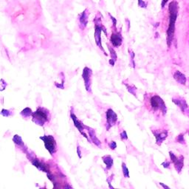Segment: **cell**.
Masks as SVG:
<instances>
[{
  "label": "cell",
  "instance_id": "6da1fadb",
  "mask_svg": "<svg viewBox=\"0 0 189 189\" xmlns=\"http://www.w3.org/2000/svg\"><path fill=\"white\" fill-rule=\"evenodd\" d=\"M168 11H169V26L166 33V41L168 47H170L173 41L174 31H175V23L178 15V3L177 1H172L169 3Z\"/></svg>",
  "mask_w": 189,
  "mask_h": 189
},
{
  "label": "cell",
  "instance_id": "7a4b0ae2",
  "mask_svg": "<svg viewBox=\"0 0 189 189\" xmlns=\"http://www.w3.org/2000/svg\"><path fill=\"white\" fill-rule=\"evenodd\" d=\"M50 117L49 110L43 107H38L35 112H33L32 115L33 121L39 126H44L46 124H48Z\"/></svg>",
  "mask_w": 189,
  "mask_h": 189
},
{
  "label": "cell",
  "instance_id": "3957f363",
  "mask_svg": "<svg viewBox=\"0 0 189 189\" xmlns=\"http://www.w3.org/2000/svg\"><path fill=\"white\" fill-rule=\"evenodd\" d=\"M41 140H43L44 144L46 149L49 152L51 155L53 156L57 152V144L53 135H45L39 137Z\"/></svg>",
  "mask_w": 189,
  "mask_h": 189
},
{
  "label": "cell",
  "instance_id": "277c9868",
  "mask_svg": "<svg viewBox=\"0 0 189 189\" xmlns=\"http://www.w3.org/2000/svg\"><path fill=\"white\" fill-rule=\"evenodd\" d=\"M150 104L152 108L155 111H160L163 114H166L167 108L164 100L159 95H155L150 99Z\"/></svg>",
  "mask_w": 189,
  "mask_h": 189
},
{
  "label": "cell",
  "instance_id": "5b68a950",
  "mask_svg": "<svg viewBox=\"0 0 189 189\" xmlns=\"http://www.w3.org/2000/svg\"><path fill=\"white\" fill-rule=\"evenodd\" d=\"M169 156L176 171L178 174H180L182 169L184 166V157L183 155H180L179 157H177L172 152H169Z\"/></svg>",
  "mask_w": 189,
  "mask_h": 189
},
{
  "label": "cell",
  "instance_id": "8992f818",
  "mask_svg": "<svg viewBox=\"0 0 189 189\" xmlns=\"http://www.w3.org/2000/svg\"><path fill=\"white\" fill-rule=\"evenodd\" d=\"M92 75H93V71L89 67H86L83 69V73H82V78H83L84 81V86H85L86 90L89 93L91 92V84H92Z\"/></svg>",
  "mask_w": 189,
  "mask_h": 189
},
{
  "label": "cell",
  "instance_id": "52a82bcc",
  "mask_svg": "<svg viewBox=\"0 0 189 189\" xmlns=\"http://www.w3.org/2000/svg\"><path fill=\"white\" fill-rule=\"evenodd\" d=\"M106 129L109 130L115 125L117 120V115L112 109H108L106 112Z\"/></svg>",
  "mask_w": 189,
  "mask_h": 189
},
{
  "label": "cell",
  "instance_id": "ba28073f",
  "mask_svg": "<svg viewBox=\"0 0 189 189\" xmlns=\"http://www.w3.org/2000/svg\"><path fill=\"white\" fill-rule=\"evenodd\" d=\"M102 30H103V27H102V25H100V20L99 22L95 24V42H96V45L98 46L99 48L101 49L103 52L104 53V54L106 56V53H105V51H104V48L102 47V45H101V36H100V35H101Z\"/></svg>",
  "mask_w": 189,
  "mask_h": 189
},
{
  "label": "cell",
  "instance_id": "9c48e42d",
  "mask_svg": "<svg viewBox=\"0 0 189 189\" xmlns=\"http://www.w3.org/2000/svg\"><path fill=\"white\" fill-rule=\"evenodd\" d=\"M172 101L174 104H176V105L179 106V109H181V111L183 112V113L185 114V115H189V107L188 106V104H187L186 101H185V100H184L183 98H175L172 99Z\"/></svg>",
  "mask_w": 189,
  "mask_h": 189
},
{
  "label": "cell",
  "instance_id": "30bf717a",
  "mask_svg": "<svg viewBox=\"0 0 189 189\" xmlns=\"http://www.w3.org/2000/svg\"><path fill=\"white\" fill-rule=\"evenodd\" d=\"M70 117H71V118H72L73 123H74L75 126H76L77 129H78V131L80 132L81 134V135H83L84 137H86V138H87V140H88V137H87V134L84 132V129H86V128H87V126H84V125L82 124V123L81 122V121L78 120V118H77V117L76 116V115H75V114L73 113V112H71Z\"/></svg>",
  "mask_w": 189,
  "mask_h": 189
},
{
  "label": "cell",
  "instance_id": "8fae6325",
  "mask_svg": "<svg viewBox=\"0 0 189 189\" xmlns=\"http://www.w3.org/2000/svg\"><path fill=\"white\" fill-rule=\"evenodd\" d=\"M88 16H89V12L88 9L84 10L81 14L78 16V21H79V26L82 30H84L87 27L88 23Z\"/></svg>",
  "mask_w": 189,
  "mask_h": 189
},
{
  "label": "cell",
  "instance_id": "7c38bea8",
  "mask_svg": "<svg viewBox=\"0 0 189 189\" xmlns=\"http://www.w3.org/2000/svg\"><path fill=\"white\" fill-rule=\"evenodd\" d=\"M110 41L115 47H119L122 45V36L120 33H114L110 37Z\"/></svg>",
  "mask_w": 189,
  "mask_h": 189
},
{
  "label": "cell",
  "instance_id": "4fadbf2b",
  "mask_svg": "<svg viewBox=\"0 0 189 189\" xmlns=\"http://www.w3.org/2000/svg\"><path fill=\"white\" fill-rule=\"evenodd\" d=\"M31 163H32V164L35 167H36L38 169L41 170L44 172H46V173H49V172L48 167L47 166V165H46L45 163L41 162V161L39 160L38 159L36 158L31 159Z\"/></svg>",
  "mask_w": 189,
  "mask_h": 189
},
{
  "label": "cell",
  "instance_id": "5bb4252c",
  "mask_svg": "<svg viewBox=\"0 0 189 189\" xmlns=\"http://www.w3.org/2000/svg\"><path fill=\"white\" fill-rule=\"evenodd\" d=\"M153 134L156 138V144L158 145V146H160L161 144L166 140L167 136H168V132L167 131L158 132L157 130L156 132L153 131Z\"/></svg>",
  "mask_w": 189,
  "mask_h": 189
},
{
  "label": "cell",
  "instance_id": "9a60e30c",
  "mask_svg": "<svg viewBox=\"0 0 189 189\" xmlns=\"http://www.w3.org/2000/svg\"><path fill=\"white\" fill-rule=\"evenodd\" d=\"M174 78L176 81L182 84V85H185V83H186V77L180 71L177 70L174 73Z\"/></svg>",
  "mask_w": 189,
  "mask_h": 189
},
{
  "label": "cell",
  "instance_id": "2e32d148",
  "mask_svg": "<svg viewBox=\"0 0 189 189\" xmlns=\"http://www.w3.org/2000/svg\"><path fill=\"white\" fill-rule=\"evenodd\" d=\"M87 129H88V132H89V137H90L92 142H93L95 146L100 148V146H101V143H100V141L98 140V137H96L95 130L91 129V128H89V127H87Z\"/></svg>",
  "mask_w": 189,
  "mask_h": 189
},
{
  "label": "cell",
  "instance_id": "e0dca14e",
  "mask_svg": "<svg viewBox=\"0 0 189 189\" xmlns=\"http://www.w3.org/2000/svg\"><path fill=\"white\" fill-rule=\"evenodd\" d=\"M103 161H104V163H105L106 168H107L108 170L111 169L112 167L113 166V159L112 158V157L110 155H106L104 156V157H102Z\"/></svg>",
  "mask_w": 189,
  "mask_h": 189
},
{
  "label": "cell",
  "instance_id": "ac0fdd59",
  "mask_svg": "<svg viewBox=\"0 0 189 189\" xmlns=\"http://www.w3.org/2000/svg\"><path fill=\"white\" fill-rule=\"evenodd\" d=\"M109 50L110 53V56H111V60H109V64L112 66L115 65V61H116L117 60V54L116 52H115V50L112 47H109Z\"/></svg>",
  "mask_w": 189,
  "mask_h": 189
},
{
  "label": "cell",
  "instance_id": "d6986e66",
  "mask_svg": "<svg viewBox=\"0 0 189 189\" xmlns=\"http://www.w3.org/2000/svg\"><path fill=\"white\" fill-rule=\"evenodd\" d=\"M13 140H14V144L17 145V146H19V147H23V146H25L22 139V137H20L19 135H15V136L14 137V138H13Z\"/></svg>",
  "mask_w": 189,
  "mask_h": 189
},
{
  "label": "cell",
  "instance_id": "ffe728a7",
  "mask_svg": "<svg viewBox=\"0 0 189 189\" xmlns=\"http://www.w3.org/2000/svg\"><path fill=\"white\" fill-rule=\"evenodd\" d=\"M21 115H22L24 117H29L32 116L33 112H32V110H31V109H30V108L27 107V108H25V109H23L22 111Z\"/></svg>",
  "mask_w": 189,
  "mask_h": 189
},
{
  "label": "cell",
  "instance_id": "44dd1931",
  "mask_svg": "<svg viewBox=\"0 0 189 189\" xmlns=\"http://www.w3.org/2000/svg\"><path fill=\"white\" fill-rule=\"evenodd\" d=\"M122 171H123V174H124V177L126 178H129V168H127V166H126L124 163H122Z\"/></svg>",
  "mask_w": 189,
  "mask_h": 189
},
{
  "label": "cell",
  "instance_id": "7402d4cb",
  "mask_svg": "<svg viewBox=\"0 0 189 189\" xmlns=\"http://www.w3.org/2000/svg\"><path fill=\"white\" fill-rule=\"evenodd\" d=\"M126 88H127V90L131 94H132L136 96V91H137V88L133 85H129V84H126Z\"/></svg>",
  "mask_w": 189,
  "mask_h": 189
},
{
  "label": "cell",
  "instance_id": "603a6c76",
  "mask_svg": "<svg viewBox=\"0 0 189 189\" xmlns=\"http://www.w3.org/2000/svg\"><path fill=\"white\" fill-rule=\"evenodd\" d=\"M176 141H177V143H179V144H185L184 135H183V134H180V135H178V136L177 137V138H176Z\"/></svg>",
  "mask_w": 189,
  "mask_h": 189
},
{
  "label": "cell",
  "instance_id": "cb8c5ba5",
  "mask_svg": "<svg viewBox=\"0 0 189 189\" xmlns=\"http://www.w3.org/2000/svg\"><path fill=\"white\" fill-rule=\"evenodd\" d=\"M0 113H1V115H2L3 116H5V117H8L11 115V113L10 112V111H9V110H6V109H2Z\"/></svg>",
  "mask_w": 189,
  "mask_h": 189
},
{
  "label": "cell",
  "instance_id": "d4e9b609",
  "mask_svg": "<svg viewBox=\"0 0 189 189\" xmlns=\"http://www.w3.org/2000/svg\"><path fill=\"white\" fill-rule=\"evenodd\" d=\"M120 138H121V140H127L128 136H127V134H126V131H123L122 132L120 133Z\"/></svg>",
  "mask_w": 189,
  "mask_h": 189
},
{
  "label": "cell",
  "instance_id": "484cf974",
  "mask_svg": "<svg viewBox=\"0 0 189 189\" xmlns=\"http://www.w3.org/2000/svg\"><path fill=\"white\" fill-rule=\"evenodd\" d=\"M109 146L112 150H114L117 147V144L115 142V141H112V142H110L109 144Z\"/></svg>",
  "mask_w": 189,
  "mask_h": 189
},
{
  "label": "cell",
  "instance_id": "4316f807",
  "mask_svg": "<svg viewBox=\"0 0 189 189\" xmlns=\"http://www.w3.org/2000/svg\"><path fill=\"white\" fill-rule=\"evenodd\" d=\"M138 5L139 7H140V8H146V3H145L143 0H138Z\"/></svg>",
  "mask_w": 189,
  "mask_h": 189
},
{
  "label": "cell",
  "instance_id": "83f0119b",
  "mask_svg": "<svg viewBox=\"0 0 189 189\" xmlns=\"http://www.w3.org/2000/svg\"><path fill=\"white\" fill-rule=\"evenodd\" d=\"M162 165L163 166V167H164V168H169V166H170V163L168 162V161H167V160H166L165 161V162H163V163H162Z\"/></svg>",
  "mask_w": 189,
  "mask_h": 189
},
{
  "label": "cell",
  "instance_id": "f1b7e54d",
  "mask_svg": "<svg viewBox=\"0 0 189 189\" xmlns=\"http://www.w3.org/2000/svg\"><path fill=\"white\" fill-rule=\"evenodd\" d=\"M77 152H78V157H79V158H81V152L79 146L77 147Z\"/></svg>",
  "mask_w": 189,
  "mask_h": 189
},
{
  "label": "cell",
  "instance_id": "f546056e",
  "mask_svg": "<svg viewBox=\"0 0 189 189\" xmlns=\"http://www.w3.org/2000/svg\"><path fill=\"white\" fill-rule=\"evenodd\" d=\"M168 0H162V3H161V7H162V8H163L165 7V5H166V3L168 2Z\"/></svg>",
  "mask_w": 189,
  "mask_h": 189
},
{
  "label": "cell",
  "instance_id": "4dcf8cb0",
  "mask_svg": "<svg viewBox=\"0 0 189 189\" xmlns=\"http://www.w3.org/2000/svg\"><path fill=\"white\" fill-rule=\"evenodd\" d=\"M110 16V17H111V19H112V22H113V26L115 27V26H116V22H117V21H116V19H115V18L113 17V16H112L111 15H109Z\"/></svg>",
  "mask_w": 189,
  "mask_h": 189
},
{
  "label": "cell",
  "instance_id": "1f68e13d",
  "mask_svg": "<svg viewBox=\"0 0 189 189\" xmlns=\"http://www.w3.org/2000/svg\"><path fill=\"white\" fill-rule=\"evenodd\" d=\"M159 185H161V186H163V188H166V189H169L170 188L168 186H167V185H166L165 184H163V183H159Z\"/></svg>",
  "mask_w": 189,
  "mask_h": 189
},
{
  "label": "cell",
  "instance_id": "d6a6232c",
  "mask_svg": "<svg viewBox=\"0 0 189 189\" xmlns=\"http://www.w3.org/2000/svg\"><path fill=\"white\" fill-rule=\"evenodd\" d=\"M188 134H189V133H188Z\"/></svg>",
  "mask_w": 189,
  "mask_h": 189
}]
</instances>
